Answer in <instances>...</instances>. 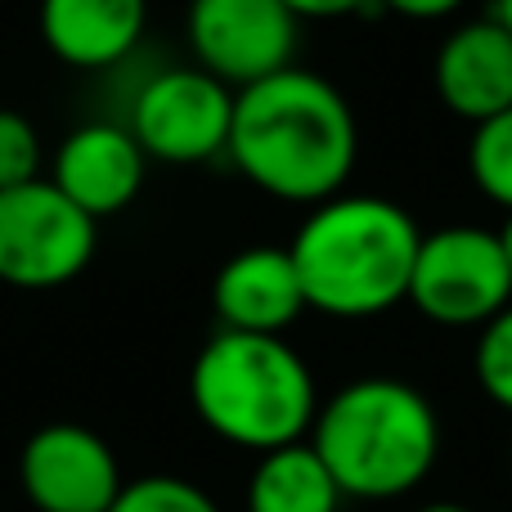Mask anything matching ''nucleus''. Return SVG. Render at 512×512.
Listing matches in <instances>:
<instances>
[{
  "label": "nucleus",
  "instance_id": "nucleus-15",
  "mask_svg": "<svg viewBox=\"0 0 512 512\" xmlns=\"http://www.w3.org/2000/svg\"><path fill=\"white\" fill-rule=\"evenodd\" d=\"M468 176L490 203L512 212V108L490 117V122L472 126Z\"/></svg>",
  "mask_w": 512,
  "mask_h": 512
},
{
  "label": "nucleus",
  "instance_id": "nucleus-12",
  "mask_svg": "<svg viewBox=\"0 0 512 512\" xmlns=\"http://www.w3.org/2000/svg\"><path fill=\"white\" fill-rule=\"evenodd\" d=\"M212 306L230 333L270 337H283V328H292L301 310H310L288 248H243L230 256L212 283Z\"/></svg>",
  "mask_w": 512,
  "mask_h": 512
},
{
  "label": "nucleus",
  "instance_id": "nucleus-20",
  "mask_svg": "<svg viewBox=\"0 0 512 512\" xmlns=\"http://www.w3.org/2000/svg\"><path fill=\"white\" fill-rule=\"evenodd\" d=\"M297 18H346L355 9L373 5V0H283Z\"/></svg>",
  "mask_w": 512,
  "mask_h": 512
},
{
  "label": "nucleus",
  "instance_id": "nucleus-14",
  "mask_svg": "<svg viewBox=\"0 0 512 512\" xmlns=\"http://www.w3.org/2000/svg\"><path fill=\"white\" fill-rule=\"evenodd\" d=\"M342 499V486L310 441L261 454L248 481V512H337Z\"/></svg>",
  "mask_w": 512,
  "mask_h": 512
},
{
  "label": "nucleus",
  "instance_id": "nucleus-1",
  "mask_svg": "<svg viewBox=\"0 0 512 512\" xmlns=\"http://www.w3.org/2000/svg\"><path fill=\"white\" fill-rule=\"evenodd\" d=\"M225 153L261 194L319 207L351 180L360 126L333 81L292 63L234 95Z\"/></svg>",
  "mask_w": 512,
  "mask_h": 512
},
{
  "label": "nucleus",
  "instance_id": "nucleus-23",
  "mask_svg": "<svg viewBox=\"0 0 512 512\" xmlns=\"http://www.w3.org/2000/svg\"><path fill=\"white\" fill-rule=\"evenodd\" d=\"M418 512H472V508H463V504H427V508H418Z\"/></svg>",
  "mask_w": 512,
  "mask_h": 512
},
{
  "label": "nucleus",
  "instance_id": "nucleus-8",
  "mask_svg": "<svg viewBox=\"0 0 512 512\" xmlns=\"http://www.w3.org/2000/svg\"><path fill=\"white\" fill-rule=\"evenodd\" d=\"M297 23L283 0H189V50L198 68L243 90L292 68Z\"/></svg>",
  "mask_w": 512,
  "mask_h": 512
},
{
  "label": "nucleus",
  "instance_id": "nucleus-18",
  "mask_svg": "<svg viewBox=\"0 0 512 512\" xmlns=\"http://www.w3.org/2000/svg\"><path fill=\"white\" fill-rule=\"evenodd\" d=\"M41 171V135L14 108H0V189L36 180Z\"/></svg>",
  "mask_w": 512,
  "mask_h": 512
},
{
  "label": "nucleus",
  "instance_id": "nucleus-9",
  "mask_svg": "<svg viewBox=\"0 0 512 512\" xmlns=\"http://www.w3.org/2000/svg\"><path fill=\"white\" fill-rule=\"evenodd\" d=\"M18 481L41 512H113L126 490L108 441L77 423H50L27 436Z\"/></svg>",
  "mask_w": 512,
  "mask_h": 512
},
{
  "label": "nucleus",
  "instance_id": "nucleus-24",
  "mask_svg": "<svg viewBox=\"0 0 512 512\" xmlns=\"http://www.w3.org/2000/svg\"><path fill=\"white\" fill-rule=\"evenodd\" d=\"M508 468H512V436H508Z\"/></svg>",
  "mask_w": 512,
  "mask_h": 512
},
{
  "label": "nucleus",
  "instance_id": "nucleus-17",
  "mask_svg": "<svg viewBox=\"0 0 512 512\" xmlns=\"http://www.w3.org/2000/svg\"><path fill=\"white\" fill-rule=\"evenodd\" d=\"M477 382L499 409L512 414V306H504L477 337Z\"/></svg>",
  "mask_w": 512,
  "mask_h": 512
},
{
  "label": "nucleus",
  "instance_id": "nucleus-22",
  "mask_svg": "<svg viewBox=\"0 0 512 512\" xmlns=\"http://www.w3.org/2000/svg\"><path fill=\"white\" fill-rule=\"evenodd\" d=\"M499 243H504V256H508V265H512V212H508L504 230H499Z\"/></svg>",
  "mask_w": 512,
  "mask_h": 512
},
{
  "label": "nucleus",
  "instance_id": "nucleus-2",
  "mask_svg": "<svg viewBox=\"0 0 512 512\" xmlns=\"http://www.w3.org/2000/svg\"><path fill=\"white\" fill-rule=\"evenodd\" d=\"M423 230L391 198L337 194L288 243L306 306L333 319H369L409 301Z\"/></svg>",
  "mask_w": 512,
  "mask_h": 512
},
{
  "label": "nucleus",
  "instance_id": "nucleus-3",
  "mask_svg": "<svg viewBox=\"0 0 512 512\" xmlns=\"http://www.w3.org/2000/svg\"><path fill=\"white\" fill-rule=\"evenodd\" d=\"M310 445L355 499H396L423 486L441 454V423L418 387L400 378L346 382L324 400L310 427Z\"/></svg>",
  "mask_w": 512,
  "mask_h": 512
},
{
  "label": "nucleus",
  "instance_id": "nucleus-4",
  "mask_svg": "<svg viewBox=\"0 0 512 512\" xmlns=\"http://www.w3.org/2000/svg\"><path fill=\"white\" fill-rule=\"evenodd\" d=\"M189 400L203 427L256 454L306 441L319 414L315 378L283 337L230 328H221L198 351Z\"/></svg>",
  "mask_w": 512,
  "mask_h": 512
},
{
  "label": "nucleus",
  "instance_id": "nucleus-6",
  "mask_svg": "<svg viewBox=\"0 0 512 512\" xmlns=\"http://www.w3.org/2000/svg\"><path fill=\"white\" fill-rule=\"evenodd\" d=\"M409 301L441 328H486L499 310L512 306V265L499 234L477 225L423 234Z\"/></svg>",
  "mask_w": 512,
  "mask_h": 512
},
{
  "label": "nucleus",
  "instance_id": "nucleus-5",
  "mask_svg": "<svg viewBox=\"0 0 512 512\" xmlns=\"http://www.w3.org/2000/svg\"><path fill=\"white\" fill-rule=\"evenodd\" d=\"M95 225L54 180L0 189V283L23 292L72 283L95 256Z\"/></svg>",
  "mask_w": 512,
  "mask_h": 512
},
{
  "label": "nucleus",
  "instance_id": "nucleus-13",
  "mask_svg": "<svg viewBox=\"0 0 512 512\" xmlns=\"http://www.w3.org/2000/svg\"><path fill=\"white\" fill-rule=\"evenodd\" d=\"M149 0H41V36L68 68H113L140 45Z\"/></svg>",
  "mask_w": 512,
  "mask_h": 512
},
{
  "label": "nucleus",
  "instance_id": "nucleus-16",
  "mask_svg": "<svg viewBox=\"0 0 512 512\" xmlns=\"http://www.w3.org/2000/svg\"><path fill=\"white\" fill-rule=\"evenodd\" d=\"M113 512H221L207 490H198L185 477H140L126 481V490L117 495Z\"/></svg>",
  "mask_w": 512,
  "mask_h": 512
},
{
  "label": "nucleus",
  "instance_id": "nucleus-19",
  "mask_svg": "<svg viewBox=\"0 0 512 512\" xmlns=\"http://www.w3.org/2000/svg\"><path fill=\"white\" fill-rule=\"evenodd\" d=\"M373 5L391 9V14H400V18H418V23H432V18L459 14L468 0H373Z\"/></svg>",
  "mask_w": 512,
  "mask_h": 512
},
{
  "label": "nucleus",
  "instance_id": "nucleus-10",
  "mask_svg": "<svg viewBox=\"0 0 512 512\" xmlns=\"http://www.w3.org/2000/svg\"><path fill=\"white\" fill-rule=\"evenodd\" d=\"M432 81L441 104L454 117L481 126L512 108V32L490 18L454 27L432 63Z\"/></svg>",
  "mask_w": 512,
  "mask_h": 512
},
{
  "label": "nucleus",
  "instance_id": "nucleus-21",
  "mask_svg": "<svg viewBox=\"0 0 512 512\" xmlns=\"http://www.w3.org/2000/svg\"><path fill=\"white\" fill-rule=\"evenodd\" d=\"M490 14H495L499 23H504L508 32H512V0H495V9H490Z\"/></svg>",
  "mask_w": 512,
  "mask_h": 512
},
{
  "label": "nucleus",
  "instance_id": "nucleus-11",
  "mask_svg": "<svg viewBox=\"0 0 512 512\" xmlns=\"http://www.w3.org/2000/svg\"><path fill=\"white\" fill-rule=\"evenodd\" d=\"M144 158L149 153L140 149L131 126L86 122L59 144L50 180L86 216L104 221V216H117L135 203L144 185Z\"/></svg>",
  "mask_w": 512,
  "mask_h": 512
},
{
  "label": "nucleus",
  "instance_id": "nucleus-7",
  "mask_svg": "<svg viewBox=\"0 0 512 512\" xmlns=\"http://www.w3.org/2000/svg\"><path fill=\"white\" fill-rule=\"evenodd\" d=\"M234 95L207 68H167L149 77L135 95L131 108V135L149 158L162 162H207L230 149L234 126Z\"/></svg>",
  "mask_w": 512,
  "mask_h": 512
}]
</instances>
